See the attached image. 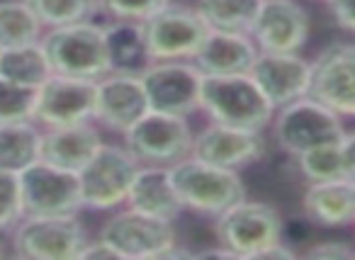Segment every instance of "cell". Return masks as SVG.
<instances>
[{
  "label": "cell",
  "mask_w": 355,
  "mask_h": 260,
  "mask_svg": "<svg viewBox=\"0 0 355 260\" xmlns=\"http://www.w3.org/2000/svg\"><path fill=\"white\" fill-rule=\"evenodd\" d=\"M200 112L209 122L263 134L272 124L275 105L268 100L251 73L205 76Z\"/></svg>",
  "instance_id": "6da1fadb"
},
{
  "label": "cell",
  "mask_w": 355,
  "mask_h": 260,
  "mask_svg": "<svg viewBox=\"0 0 355 260\" xmlns=\"http://www.w3.org/2000/svg\"><path fill=\"white\" fill-rule=\"evenodd\" d=\"M103 239L119 260H153V258H193L190 250L178 248V231L173 221L156 219L144 211L124 205L114 209L98 229Z\"/></svg>",
  "instance_id": "7a4b0ae2"
},
{
  "label": "cell",
  "mask_w": 355,
  "mask_h": 260,
  "mask_svg": "<svg viewBox=\"0 0 355 260\" xmlns=\"http://www.w3.org/2000/svg\"><path fill=\"white\" fill-rule=\"evenodd\" d=\"M214 239L232 258H263L285 241V221L275 205L243 197L214 216Z\"/></svg>",
  "instance_id": "3957f363"
},
{
  "label": "cell",
  "mask_w": 355,
  "mask_h": 260,
  "mask_svg": "<svg viewBox=\"0 0 355 260\" xmlns=\"http://www.w3.org/2000/svg\"><path fill=\"white\" fill-rule=\"evenodd\" d=\"M42 46L49 56L54 73L85 80H100L112 73L105 25L98 20L51 27L42 37Z\"/></svg>",
  "instance_id": "277c9868"
},
{
  "label": "cell",
  "mask_w": 355,
  "mask_h": 260,
  "mask_svg": "<svg viewBox=\"0 0 355 260\" xmlns=\"http://www.w3.org/2000/svg\"><path fill=\"white\" fill-rule=\"evenodd\" d=\"M171 175L185 211L212 216V219L248 197L239 171L214 166L202 158L188 156L173 163Z\"/></svg>",
  "instance_id": "5b68a950"
},
{
  "label": "cell",
  "mask_w": 355,
  "mask_h": 260,
  "mask_svg": "<svg viewBox=\"0 0 355 260\" xmlns=\"http://www.w3.org/2000/svg\"><path fill=\"white\" fill-rule=\"evenodd\" d=\"M10 234L12 253L25 260H80L90 241L78 214H25Z\"/></svg>",
  "instance_id": "8992f818"
},
{
  "label": "cell",
  "mask_w": 355,
  "mask_h": 260,
  "mask_svg": "<svg viewBox=\"0 0 355 260\" xmlns=\"http://www.w3.org/2000/svg\"><path fill=\"white\" fill-rule=\"evenodd\" d=\"M270 129L280 151H285L292 158L314 146H321V144L343 141L345 132H348L343 117L311 95L277 107Z\"/></svg>",
  "instance_id": "52a82bcc"
},
{
  "label": "cell",
  "mask_w": 355,
  "mask_h": 260,
  "mask_svg": "<svg viewBox=\"0 0 355 260\" xmlns=\"http://www.w3.org/2000/svg\"><path fill=\"white\" fill-rule=\"evenodd\" d=\"M139 168L141 163L124 144H103L78 173L83 209L114 211L124 207Z\"/></svg>",
  "instance_id": "ba28073f"
},
{
  "label": "cell",
  "mask_w": 355,
  "mask_h": 260,
  "mask_svg": "<svg viewBox=\"0 0 355 260\" xmlns=\"http://www.w3.org/2000/svg\"><path fill=\"white\" fill-rule=\"evenodd\" d=\"M193 139L188 117L151 110L124 134L122 144L141 166H173L193 153Z\"/></svg>",
  "instance_id": "9c48e42d"
},
{
  "label": "cell",
  "mask_w": 355,
  "mask_h": 260,
  "mask_svg": "<svg viewBox=\"0 0 355 260\" xmlns=\"http://www.w3.org/2000/svg\"><path fill=\"white\" fill-rule=\"evenodd\" d=\"M209 35L207 22L195 6H171L144 22V37L151 61H193Z\"/></svg>",
  "instance_id": "30bf717a"
},
{
  "label": "cell",
  "mask_w": 355,
  "mask_h": 260,
  "mask_svg": "<svg viewBox=\"0 0 355 260\" xmlns=\"http://www.w3.org/2000/svg\"><path fill=\"white\" fill-rule=\"evenodd\" d=\"M202 78L205 73L195 61H151L141 71L151 110L178 117L200 112Z\"/></svg>",
  "instance_id": "8fae6325"
},
{
  "label": "cell",
  "mask_w": 355,
  "mask_h": 260,
  "mask_svg": "<svg viewBox=\"0 0 355 260\" xmlns=\"http://www.w3.org/2000/svg\"><path fill=\"white\" fill-rule=\"evenodd\" d=\"M95 100L98 80L51 73V78L37 88L35 122L42 129L95 122Z\"/></svg>",
  "instance_id": "7c38bea8"
},
{
  "label": "cell",
  "mask_w": 355,
  "mask_h": 260,
  "mask_svg": "<svg viewBox=\"0 0 355 260\" xmlns=\"http://www.w3.org/2000/svg\"><path fill=\"white\" fill-rule=\"evenodd\" d=\"M25 214H80L78 173L56 168L46 161H37L20 173Z\"/></svg>",
  "instance_id": "4fadbf2b"
},
{
  "label": "cell",
  "mask_w": 355,
  "mask_h": 260,
  "mask_svg": "<svg viewBox=\"0 0 355 260\" xmlns=\"http://www.w3.org/2000/svg\"><path fill=\"white\" fill-rule=\"evenodd\" d=\"M309 95L340 117H355V42H334L311 59Z\"/></svg>",
  "instance_id": "5bb4252c"
},
{
  "label": "cell",
  "mask_w": 355,
  "mask_h": 260,
  "mask_svg": "<svg viewBox=\"0 0 355 260\" xmlns=\"http://www.w3.org/2000/svg\"><path fill=\"white\" fill-rule=\"evenodd\" d=\"M146 112H151V105H148L141 73L112 71L98 80V100H95L98 127L124 137Z\"/></svg>",
  "instance_id": "9a60e30c"
},
{
  "label": "cell",
  "mask_w": 355,
  "mask_h": 260,
  "mask_svg": "<svg viewBox=\"0 0 355 260\" xmlns=\"http://www.w3.org/2000/svg\"><path fill=\"white\" fill-rule=\"evenodd\" d=\"M251 76L277 110L309 95L311 61L300 51H258Z\"/></svg>",
  "instance_id": "2e32d148"
},
{
  "label": "cell",
  "mask_w": 355,
  "mask_h": 260,
  "mask_svg": "<svg viewBox=\"0 0 355 260\" xmlns=\"http://www.w3.org/2000/svg\"><path fill=\"white\" fill-rule=\"evenodd\" d=\"M311 35V17L300 0H263L251 37L261 51H302Z\"/></svg>",
  "instance_id": "e0dca14e"
},
{
  "label": "cell",
  "mask_w": 355,
  "mask_h": 260,
  "mask_svg": "<svg viewBox=\"0 0 355 260\" xmlns=\"http://www.w3.org/2000/svg\"><path fill=\"white\" fill-rule=\"evenodd\" d=\"M263 153H266V139L261 132L209 122L207 127L195 134L190 156L202 158L214 166L241 171V168L261 161Z\"/></svg>",
  "instance_id": "ac0fdd59"
},
{
  "label": "cell",
  "mask_w": 355,
  "mask_h": 260,
  "mask_svg": "<svg viewBox=\"0 0 355 260\" xmlns=\"http://www.w3.org/2000/svg\"><path fill=\"white\" fill-rule=\"evenodd\" d=\"M302 211L306 221L321 229L355 226V177L340 175L334 180L306 182Z\"/></svg>",
  "instance_id": "d6986e66"
},
{
  "label": "cell",
  "mask_w": 355,
  "mask_h": 260,
  "mask_svg": "<svg viewBox=\"0 0 355 260\" xmlns=\"http://www.w3.org/2000/svg\"><path fill=\"white\" fill-rule=\"evenodd\" d=\"M103 132L98 122H78L66 127L44 129L42 139V161L71 173H80L83 166L103 146Z\"/></svg>",
  "instance_id": "ffe728a7"
},
{
  "label": "cell",
  "mask_w": 355,
  "mask_h": 260,
  "mask_svg": "<svg viewBox=\"0 0 355 260\" xmlns=\"http://www.w3.org/2000/svg\"><path fill=\"white\" fill-rule=\"evenodd\" d=\"M258 46L251 35L241 32L209 30L202 46L195 54V66L205 76H236L251 73V66L258 56Z\"/></svg>",
  "instance_id": "44dd1931"
},
{
  "label": "cell",
  "mask_w": 355,
  "mask_h": 260,
  "mask_svg": "<svg viewBox=\"0 0 355 260\" xmlns=\"http://www.w3.org/2000/svg\"><path fill=\"white\" fill-rule=\"evenodd\" d=\"M127 207L156 219L175 221L185 207L173 185L171 166H141L132 182Z\"/></svg>",
  "instance_id": "7402d4cb"
},
{
  "label": "cell",
  "mask_w": 355,
  "mask_h": 260,
  "mask_svg": "<svg viewBox=\"0 0 355 260\" xmlns=\"http://www.w3.org/2000/svg\"><path fill=\"white\" fill-rule=\"evenodd\" d=\"M105 40H107L110 66L117 73H141L151 59H148L144 25L139 22H105Z\"/></svg>",
  "instance_id": "603a6c76"
},
{
  "label": "cell",
  "mask_w": 355,
  "mask_h": 260,
  "mask_svg": "<svg viewBox=\"0 0 355 260\" xmlns=\"http://www.w3.org/2000/svg\"><path fill=\"white\" fill-rule=\"evenodd\" d=\"M42 139L44 129L37 122L0 124V168L22 173L42 161Z\"/></svg>",
  "instance_id": "cb8c5ba5"
},
{
  "label": "cell",
  "mask_w": 355,
  "mask_h": 260,
  "mask_svg": "<svg viewBox=\"0 0 355 260\" xmlns=\"http://www.w3.org/2000/svg\"><path fill=\"white\" fill-rule=\"evenodd\" d=\"M51 73H54V69H51L42 42L0 49V78H8L17 85H27V88H40L51 78Z\"/></svg>",
  "instance_id": "d4e9b609"
},
{
  "label": "cell",
  "mask_w": 355,
  "mask_h": 260,
  "mask_svg": "<svg viewBox=\"0 0 355 260\" xmlns=\"http://www.w3.org/2000/svg\"><path fill=\"white\" fill-rule=\"evenodd\" d=\"M261 6L263 0H195V10L207 22L209 30L241 35H251Z\"/></svg>",
  "instance_id": "484cf974"
},
{
  "label": "cell",
  "mask_w": 355,
  "mask_h": 260,
  "mask_svg": "<svg viewBox=\"0 0 355 260\" xmlns=\"http://www.w3.org/2000/svg\"><path fill=\"white\" fill-rule=\"evenodd\" d=\"M46 27L27 0H0V49L37 44Z\"/></svg>",
  "instance_id": "4316f807"
},
{
  "label": "cell",
  "mask_w": 355,
  "mask_h": 260,
  "mask_svg": "<svg viewBox=\"0 0 355 260\" xmlns=\"http://www.w3.org/2000/svg\"><path fill=\"white\" fill-rule=\"evenodd\" d=\"M46 30L95 20L100 15V0H27Z\"/></svg>",
  "instance_id": "83f0119b"
},
{
  "label": "cell",
  "mask_w": 355,
  "mask_h": 260,
  "mask_svg": "<svg viewBox=\"0 0 355 260\" xmlns=\"http://www.w3.org/2000/svg\"><path fill=\"white\" fill-rule=\"evenodd\" d=\"M297 171L306 182H321V180H334V177L348 175L345 168L343 148L338 144H321L309 151L295 156Z\"/></svg>",
  "instance_id": "f1b7e54d"
},
{
  "label": "cell",
  "mask_w": 355,
  "mask_h": 260,
  "mask_svg": "<svg viewBox=\"0 0 355 260\" xmlns=\"http://www.w3.org/2000/svg\"><path fill=\"white\" fill-rule=\"evenodd\" d=\"M37 88L17 85L8 78H0V124L35 122Z\"/></svg>",
  "instance_id": "f546056e"
},
{
  "label": "cell",
  "mask_w": 355,
  "mask_h": 260,
  "mask_svg": "<svg viewBox=\"0 0 355 260\" xmlns=\"http://www.w3.org/2000/svg\"><path fill=\"white\" fill-rule=\"evenodd\" d=\"M25 216L20 173L0 168V234L12 231Z\"/></svg>",
  "instance_id": "4dcf8cb0"
},
{
  "label": "cell",
  "mask_w": 355,
  "mask_h": 260,
  "mask_svg": "<svg viewBox=\"0 0 355 260\" xmlns=\"http://www.w3.org/2000/svg\"><path fill=\"white\" fill-rule=\"evenodd\" d=\"M171 3L173 0H100V15H105L107 20L144 25Z\"/></svg>",
  "instance_id": "1f68e13d"
},
{
  "label": "cell",
  "mask_w": 355,
  "mask_h": 260,
  "mask_svg": "<svg viewBox=\"0 0 355 260\" xmlns=\"http://www.w3.org/2000/svg\"><path fill=\"white\" fill-rule=\"evenodd\" d=\"M306 258H319V260H343V258H355V245H350L348 241H319L311 248L304 250Z\"/></svg>",
  "instance_id": "d6a6232c"
},
{
  "label": "cell",
  "mask_w": 355,
  "mask_h": 260,
  "mask_svg": "<svg viewBox=\"0 0 355 260\" xmlns=\"http://www.w3.org/2000/svg\"><path fill=\"white\" fill-rule=\"evenodd\" d=\"M326 8L340 30L355 35V0H331L326 3Z\"/></svg>",
  "instance_id": "836d02e7"
},
{
  "label": "cell",
  "mask_w": 355,
  "mask_h": 260,
  "mask_svg": "<svg viewBox=\"0 0 355 260\" xmlns=\"http://www.w3.org/2000/svg\"><path fill=\"white\" fill-rule=\"evenodd\" d=\"M110 258L119 260V255L114 253V250L110 248L103 239H98V236H95V239H90L88 245L83 248V253H80V260H110Z\"/></svg>",
  "instance_id": "e575fe53"
},
{
  "label": "cell",
  "mask_w": 355,
  "mask_h": 260,
  "mask_svg": "<svg viewBox=\"0 0 355 260\" xmlns=\"http://www.w3.org/2000/svg\"><path fill=\"white\" fill-rule=\"evenodd\" d=\"M340 148H343V158H345V168H348V175L355 177V132H345L343 141H340Z\"/></svg>",
  "instance_id": "d590c367"
},
{
  "label": "cell",
  "mask_w": 355,
  "mask_h": 260,
  "mask_svg": "<svg viewBox=\"0 0 355 260\" xmlns=\"http://www.w3.org/2000/svg\"><path fill=\"white\" fill-rule=\"evenodd\" d=\"M3 255H6V248H3V239H0V258H3Z\"/></svg>",
  "instance_id": "8d00e7d4"
},
{
  "label": "cell",
  "mask_w": 355,
  "mask_h": 260,
  "mask_svg": "<svg viewBox=\"0 0 355 260\" xmlns=\"http://www.w3.org/2000/svg\"><path fill=\"white\" fill-rule=\"evenodd\" d=\"M319 3H324V6H326V3H331V0H319Z\"/></svg>",
  "instance_id": "74e56055"
}]
</instances>
